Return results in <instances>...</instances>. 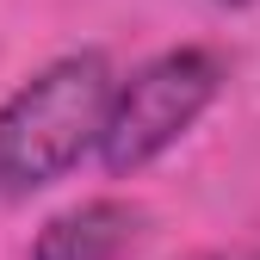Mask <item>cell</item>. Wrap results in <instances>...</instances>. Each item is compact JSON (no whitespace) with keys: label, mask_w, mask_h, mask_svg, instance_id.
I'll return each instance as SVG.
<instances>
[{"label":"cell","mask_w":260,"mask_h":260,"mask_svg":"<svg viewBox=\"0 0 260 260\" xmlns=\"http://www.w3.org/2000/svg\"><path fill=\"white\" fill-rule=\"evenodd\" d=\"M217 7H248V0H217Z\"/></svg>","instance_id":"5b68a950"},{"label":"cell","mask_w":260,"mask_h":260,"mask_svg":"<svg viewBox=\"0 0 260 260\" xmlns=\"http://www.w3.org/2000/svg\"><path fill=\"white\" fill-rule=\"evenodd\" d=\"M118 75L100 50H69L44 62L0 100V199H31L100 149Z\"/></svg>","instance_id":"6da1fadb"},{"label":"cell","mask_w":260,"mask_h":260,"mask_svg":"<svg viewBox=\"0 0 260 260\" xmlns=\"http://www.w3.org/2000/svg\"><path fill=\"white\" fill-rule=\"evenodd\" d=\"M192 260H260V248H217V254H192Z\"/></svg>","instance_id":"277c9868"},{"label":"cell","mask_w":260,"mask_h":260,"mask_svg":"<svg viewBox=\"0 0 260 260\" xmlns=\"http://www.w3.org/2000/svg\"><path fill=\"white\" fill-rule=\"evenodd\" d=\"M223 87V56L205 44H180L130 69L112 93L100 161L106 174H143L155 155H168L192 124H199Z\"/></svg>","instance_id":"7a4b0ae2"},{"label":"cell","mask_w":260,"mask_h":260,"mask_svg":"<svg viewBox=\"0 0 260 260\" xmlns=\"http://www.w3.org/2000/svg\"><path fill=\"white\" fill-rule=\"evenodd\" d=\"M149 211L130 199H81L56 211L38 236H31V260H124L143 242Z\"/></svg>","instance_id":"3957f363"}]
</instances>
